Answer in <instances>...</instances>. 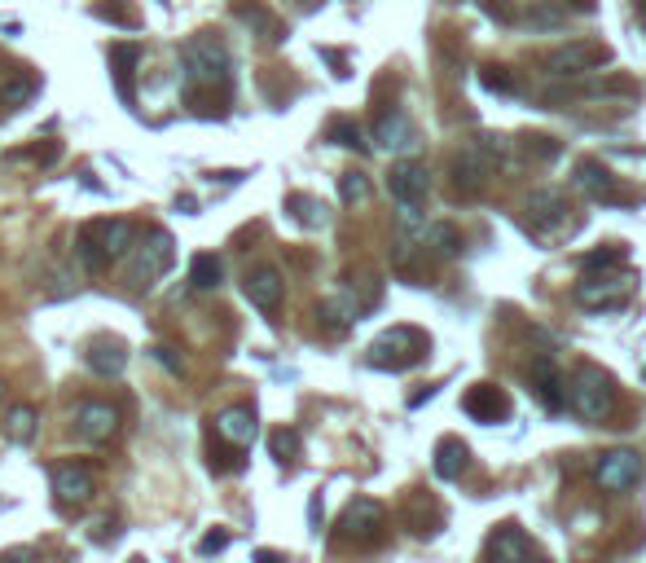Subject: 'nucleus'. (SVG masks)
Masks as SVG:
<instances>
[{
  "label": "nucleus",
  "instance_id": "f257e3e1",
  "mask_svg": "<svg viewBox=\"0 0 646 563\" xmlns=\"http://www.w3.org/2000/svg\"><path fill=\"white\" fill-rule=\"evenodd\" d=\"M229 49L216 36H189L181 44V80H185V97L198 93H216L229 84Z\"/></svg>",
  "mask_w": 646,
  "mask_h": 563
},
{
  "label": "nucleus",
  "instance_id": "f03ea898",
  "mask_svg": "<svg viewBox=\"0 0 646 563\" xmlns=\"http://www.w3.org/2000/svg\"><path fill=\"white\" fill-rule=\"evenodd\" d=\"M124 260H128V282L137 286V291H150V286L159 282L167 269H172L176 242H172L167 229H150L146 238H137V247H132Z\"/></svg>",
  "mask_w": 646,
  "mask_h": 563
},
{
  "label": "nucleus",
  "instance_id": "7ed1b4c3",
  "mask_svg": "<svg viewBox=\"0 0 646 563\" xmlns=\"http://www.w3.org/2000/svg\"><path fill=\"white\" fill-rule=\"evenodd\" d=\"M567 405L585 418V423H603L616 410V388L598 366H581L567 383Z\"/></svg>",
  "mask_w": 646,
  "mask_h": 563
},
{
  "label": "nucleus",
  "instance_id": "20e7f679",
  "mask_svg": "<svg viewBox=\"0 0 646 563\" xmlns=\"http://www.w3.org/2000/svg\"><path fill=\"white\" fill-rule=\"evenodd\" d=\"M422 348H427V339H422L418 330L396 326V330H387V335H378L370 344V366L374 370H409V366H418V361L427 357Z\"/></svg>",
  "mask_w": 646,
  "mask_h": 563
},
{
  "label": "nucleus",
  "instance_id": "39448f33",
  "mask_svg": "<svg viewBox=\"0 0 646 563\" xmlns=\"http://www.w3.org/2000/svg\"><path fill=\"white\" fill-rule=\"evenodd\" d=\"M523 212H528V229L537 238H559L572 225V207H567V198L559 190H532Z\"/></svg>",
  "mask_w": 646,
  "mask_h": 563
},
{
  "label": "nucleus",
  "instance_id": "423d86ee",
  "mask_svg": "<svg viewBox=\"0 0 646 563\" xmlns=\"http://www.w3.org/2000/svg\"><path fill=\"white\" fill-rule=\"evenodd\" d=\"M611 62V49L607 44H563V49L545 53V71L559 75V80H572V75H585V71H598V66Z\"/></svg>",
  "mask_w": 646,
  "mask_h": 563
},
{
  "label": "nucleus",
  "instance_id": "0eeeda50",
  "mask_svg": "<svg viewBox=\"0 0 646 563\" xmlns=\"http://www.w3.org/2000/svg\"><path fill=\"white\" fill-rule=\"evenodd\" d=\"M642 480V458L633 449H607L594 467V484L603 493H629Z\"/></svg>",
  "mask_w": 646,
  "mask_h": 563
},
{
  "label": "nucleus",
  "instance_id": "6e6552de",
  "mask_svg": "<svg viewBox=\"0 0 646 563\" xmlns=\"http://www.w3.org/2000/svg\"><path fill=\"white\" fill-rule=\"evenodd\" d=\"M449 176H453V190H458L462 198L484 194L488 176H493V163H488V154L480 150V141H471V146H462L458 154H453Z\"/></svg>",
  "mask_w": 646,
  "mask_h": 563
},
{
  "label": "nucleus",
  "instance_id": "1a4fd4ad",
  "mask_svg": "<svg viewBox=\"0 0 646 563\" xmlns=\"http://www.w3.org/2000/svg\"><path fill=\"white\" fill-rule=\"evenodd\" d=\"M84 234L97 242V251H102V256H106L110 264L124 260L128 251L137 247V238H141V234H137V225H132V220H119V216H115V220H88Z\"/></svg>",
  "mask_w": 646,
  "mask_h": 563
},
{
  "label": "nucleus",
  "instance_id": "9d476101",
  "mask_svg": "<svg viewBox=\"0 0 646 563\" xmlns=\"http://www.w3.org/2000/svg\"><path fill=\"white\" fill-rule=\"evenodd\" d=\"M242 295H247V304L260 308V313H277L286 300V278L273 264H255L247 278H242Z\"/></svg>",
  "mask_w": 646,
  "mask_h": 563
},
{
  "label": "nucleus",
  "instance_id": "9b49d317",
  "mask_svg": "<svg viewBox=\"0 0 646 563\" xmlns=\"http://www.w3.org/2000/svg\"><path fill=\"white\" fill-rule=\"evenodd\" d=\"M378 528H383V506L374 498H356V502H348V511H343V520H339V537L343 542H356V546H370V542H378Z\"/></svg>",
  "mask_w": 646,
  "mask_h": 563
},
{
  "label": "nucleus",
  "instance_id": "f8f14e48",
  "mask_svg": "<svg viewBox=\"0 0 646 563\" xmlns=\"http://www.w3.org/2000/svg\"><path fill=\"white\" fill-rule=\"evenodd\" d=\"M633 295V282L620 278V273H589V278L576 286V300H581L585 308H620Z\"/></svg>",
  "mask_w": 646,
  "mask_h": 563
},
{
  "label": "nucleus",
  "instance_id": "ddd939ff",
  "mask_svg": "<svg viewBox=\"0 0 646 563\" xmlns=\"http://www.w3.org/2000/svg\"><path fill=\"white\" fill-rule=\"evenodd\" d=\"M75 436L88 440V445L115 440L119 436V410L106 401H80V410H75Z\"/></svg>",
  "mask_w": 646,
  "mask_h": 563
},
{
  "label": "nucleus",
  "instance_id": "4468645a",
  "mask_svg": "<svg viewBox=\"0 0 646 563\" xmlns=\"http://www.w3.org/2000/svg\"><path fill=\"white\" fill-rule=\"evenodd\" d=\"M387 190H392L396 203H409V207H422V198L431 194V172L422 168V163H396L392 172H387Z\"/></svg>",
  "mask_w": 646,
  "mask_h": 563
},
{
  "label": "nucleus",
  "instance_id": "2eb2a0df",
  "mask_svg": "<svg viewBox=\"0 0 646 563\" xmlns=\"http://www.w3.org/2000/svg\"><path fill=\"white\" fill-rule=\"evenodd\" d=\"M53 493L66 506H84L97 493V480L84 462H62V467H53Z\"/></svg>",
  "mask_w": 646,
  "mask_h": 563
},
{
  "label": "nucleus",
  "instance_id": "dca6fc26",
  "mask_svg": "<svg viewBox=\"0 0 646 563\" xmlns=\"http://www.w3.org/2000/svg\"><path fill=\"white\" fill-rule=\"evenodd\" d=\"M528 555H532V537H528V528H519V524H497L484 546L488 563H523Z\"/></svg>",
  "mask_w": 646,
  "mask_h": 563
},
{
  "label": "nucleus",
  "instance_id": "f3484780",
  "mask_svg": "<svg viewBox=\"0 0 646 563\" xmlns=\"http://www.w3.org/2000/svg\"><path fill=\"white\" fill-rule=\"evenodd\" d=\"M528 379H532V392H537V401L550 414H559L563 405H567V383L559 379V370H554L550 357H532L528 361Z\"/></svg>",
  "mask_w": 646,
  "mask_h": 563
},
{
  "label": "nucleus",
  "instance_id": "a211bd4d",
  "mask_svg": "<svg viewBox=\"0 0 646 563\" xmlns=\"http://www.w3.org/2000/svg\"><path fill=\"white\" fill-rule=\"evenodd\" d=\"M84 366L93 374H102V379H119V374L128 370V344L124 339H110V335L93 339L84 352Z\"/></svg>",
  "mask_w": 646,
  "mask_h": 563
},
{
  "label": "nucleus",
  "instance_id": "6ab92c4d",
  "mask_svg": "<svg viewBox=\"0 0 646 563\" xmlns=\"http://www.w3.org/2000/svg\"><path fill=\"white\" fill-rule=\"evenodd\" d=\"M374 146L378 150H414L418 137H414V124H409L405 110H383V115L374 119Z\"/></svg>",
  "mask_w": 646,
  "mask_h": 563
},
{
  "label": "nucleus",
  "instance_id": "aec40b11",
  "mask_svg": "<svg viewBox=\"0 0 646 563\" xmlns=\"http://www.w3.org/2000/svg\"><path fill=\"white\" fill-rule=\"evenodd\" d=\"M462 410L471 418H480V423H501V418L510 414V401L497 383H475V388H466V396H462Z\"/></svg>",
  "mask_w": 646,
  "mask_h": 563
},
{
  "label": "nucleus",
  "instance_id": "412c9836",
  "mask_svg": "<svg viewBox=\"0 0 646 563\" xmlns=\"http://www.w3.org/2000/svg\"><path fill=\"white\" fill-rule=\"evenodd\" d=\"M576 190L594 203H616L620 190H616V176H611L598 159H581L576 163Z\"/></svg>",
  "mask_w": 646,
  "mask_h": 563
},
{
  "label": "nucleus",
  "instance_id": "4be33fe9",
  "mask_svg": "<svg viewBox=\"0 0 646 563\" xmlns=\"http://www.w3.org/2000/svg\"><path fill=\"white\" fill-rule=\"evenodd\" d=\"M216 432H220V440H229V445L247 449L255 440V432H260V423H255L251 405H229V410L216 418Z\"/></svg>",
  "mask_w": 646,
  "mask_h": 563
},
{
  "label": "nucleus",
  "instance_id": "5701e85b",
  "mask_svg": "<svg viewBox=\"0 0 646 563\" xmlns=\"http://www.w3.org/2000/svg\"><path fill=\"white\" fill-rule=\"evenodd\" d=\"M466 467H471V449H466V440L444 436L436 445V476L440 480H462Z\"/></svg>",
  "mask_w": 646,
  "mask_h": 563
},
{
  "label": "nucleus",
  "instance_id": "b1692460",
  "mask_svg": "<svg viewBox=\"0 0 646 563\" xmlns=\"http://www.w3.org/2000/svg\"><path fill=\"white\" fill-rule=\"evenodd\" d=\"M233 14H238V22H247V27L255 31V36H264V40H282V22H277L269 9L260 5V0H233Z\"/></svg>",
  "mask_w": 646,
  "mask_h": 563
},
{
  "label": "nucleus",
  "instance_id": "393cba45",
  "mask_svg": "<svg viewBox=\"0 0 646 563\" xmlns=\"http://www.w3.org/2000/svg\"><path fill=\"white\" fill-rule=\"evenodd\" d=\"M36 432H40L36 405H14V410L5 414V440H9V445H31Z\"/></svg>",
  "mask_w": 646,
  "mask_h": 563
},
{
  "label": "nucleus",
  "instance_id": "a878e982",
  "mask_svg": "<svg viewBox=\"0 0 646 563\" xmlns=\"http://www.w3.org/2000/svg\"><path fill=\"white\" fill-rule=\"evenodd\" d=\"M220 282H225V260L211 256V251H198V256L189 260V286H194V291H216Z\"/></svg>",
  "mask_w": 646,
  "mask_h": 563
},
{
  "label": "nucleus",
  "instance_id": "bb28decb",
  "mask_svg": "<svg viewBox=\"0 0 646 563\" xmlns=\"http://www.w3.org/2000/svg\"><path fill=\"white\" fill-rule=\"evenodd\" d=\"M317 322L326 326L330 335H348V330H352V322H361V317L352 313V304L343 300V295H334V300H326V304L317 308Z\"/></svg>",
  "mask_w": 646,
  "mask_h": 563
},
{
  "label": "nucleus",
  "instance_id": "cd10ccee",
  "mask_svg": "<svg viewBox=\"0 0 646 563\" xmlns=\"http://www.w3.org/2000/svg\"><path fill=\"white\" fill-rule=\"evenodd\" d=\"M286 212H291L299 225H308V229H326L330 225L326 203H317V198H308V194H291V198H286Z\"/></svg>",
  "mask_w": 646,
  "mask_h": 563
},
{
  "label": "nucleus",
  "instance_id": "c85d7f7f",
  "mask_svg": "<svg viewBox=\"0 0 646 563\" xmlns=\"http://www.w3.org/2000/svg\"><path fill=\"white\" fill-rule=\"evenodd\" d=\"M36 93H40L36 75H14V80L0 84V102H5V110H22Z\"/></svg>",
  "mask_w": 646,
  "mask_h": 563
},
{
  "label": "nucleus",
  "instance_id": "c756f323",
  "mask_svg": "<svg viewBox=\"0 0 646 563\" xmlns=\"http://www.w3.org/2000/svg\"><path fill=\"white\" fill-rule=\"evenodd\" d=\"M141 62V49L137 44H115L110 49V66H115V80H119V93L128 97V75H132V66Z\"/></svg>",
  "mask_w": 646,
  "mask_h": 563
},
{
  "label": "nucleus",
  "instance_id": "7c9ffc66",
  "mask_svg": "<svg viewBox=\"0 0 646 563\" xmlns=\"http://www.w3.org/2000/svg\"><path fill=\"white\" fill-rule=\"evenodd\" d=\"M370 190H374V185H370V176H365V172H343L339 176V198L348 207H361L365 198H370Z\"/></svg>",
  "mask_w": 646,
  "mask_h": 563
},
{
  "label": "nucleus",
  "instance_id": "2f4dec72",
  "mask_svg": "<svg viewBox=\"0 0 646 563\" xmlns=\"http://www.w3.org/2000/svg\"><path fill=\"white\" fill-rule=\"evenodd\" d=\"M71 251H75V260H80V269H84V273H102L106 264H110V260L102 256V251H97V242L84 234V229L75 234V247H71Z\"/></svg>",
  "mask_w": 646,
  "mask_h": 563
},
{
  "label": "nucleus",
  "instance_id": "473e14b6",
  "mask_svg": "<svg viewBox=\"0 0 646 563\" xmlns=\"http://www.w3.org/2000/svg\"><path fill=\"white\" fill-rule=\"evenodd\" d=\"M620 264H625V247L607 242V247H598L585 256V273H607V269H620Z\"/></svg>",
  "mask_w": 646,
  "mask_h": 563
},
{
  "label": "nucleus",
  "instance_id": "72a5a7b5",
  "mask_svg": "<svg viewBox=\"0 0 646 563\" xmlns=\"http://www.w3.org/2000/svg\"><path fill=\"white\" fill-rule=\"evenodd\" d=\"M326 137L334 141V146H343V150H365V137H361V128H356L352 119H334Z\"/></svg>",
  "mask_w": 646,
  "mask_h": 563
},
{
  "label": "nucleus",
  "instance_id": "f704fd0d",
  "mask_svg": "<svg viewBox=\"0 0 646 563\" xmlns=\"http://www.w3.org/2000/svg\"><path fill=\"white\" fill-rule=\"evenodd\" d=\"M269 454H273L277 462L299 458V432H291V427H277V432L269 436Z\"/></svg>",
  "mask_w": 646,
  "mask_h": 563
},
{
  "label": "nucleus",
  "instance_id": "c9c22d12",
  "mask_svg": "<svg viewBox=\"0 0 646 563\" xmlns=\"http://www.w3.org/2000/svg\"><path fill=\"white\" fill-rule=\"evenodd\" d=\"M480 84L493 88V93H506V97L519 93V80H515V75H506L501 66H484V71H480Z\"/></svg>",
  "mask_w": 646,
  "mask_h": 563
},
{
  "label": "nucleus",
  "instance_id": "e433bc0d",
  "mask_svg": "<svg viewBox=\"0 0 646 563\" xmlns=\"http://www.w3.org/2000/svg\"><path fill=\"white\" fill-rule=\"evenodd\" d=\"M150 357H154V361H159V366H163V370H172V374H176V379H181V374H185V361H181V357H176V352H172V348H163V344H154V348H150Z\"/></svg>",
  "mask_w": 646,
  "mask_h": 563
},
{
  "label": "nucleus",
  "instance_id": "4c0bfd02",
  "mask_svg": "<svg viewBox=\"0 0 646 563\" xmlns=\"http://www.w3.org/2000/svg\"><path fill=\"white\" fill-rule=\"evenodd\" d=\"M225 546H229V533L225 528H216V533H207L203 542H198V555H220Z\"/></svg>",
  "mask_w": 646,
  "mask_h": 563
},
{
  "label": "nucleus",
  "instance_id": "58836bf2",
  "mask_svg": "<svg viewBox=\"0 0 646 563\" xmlns=\"http://www.w3.org/2000/svg\"><path fill=\"white\" fill-rule=\"evenodd\" d=\"M0 563H36V550H31V546H14V550H5V555H0Z\"/></svg>",
  "mask_w": 646,
  "mask_h": 563
},
{
  "label": "nucleus",
  "instance_id": "ea45409f",
  "mask_svg": "<svg viewBox=\"0 0 646 563\" xmlns=\"http://www.w3.org/2000/svg\"><path fill=\"white\" fill-rule=\"evenodd\" d=\"M308 520H313V533H321V493H313V502H308Z\"/></svg>",
  "mask_w": 646,
  "mask_h": 563
},
{
  "label": "nucleus",
  "instance_id": "a19ab883",
  "mask_svg": "<svg viewBox=\"0 0 646 563\" xmlns=\"http://www.w3.org/2000/svg\"><path fill=\"white\" fill-rule=\"evenodd\" d=\"M176 212H185V216H198V203H194V198H189V194H181V198H176Z\"/></svg>",
  "mask_w": 646,
  "mask_h": 563
},
{
  "label": "nucleus",
  "instance_id": "79ce46f5",
  "mask_svg": "<svg viewBox=\"0 0 646 563\" xmlns=\"http://www.w3.org/2000/svg\"><path fill=\"white\" fill-rule=\"evenodd\" d=\"M255 563H286V555H277V550H255Z\"/></svg>",
  "mask_w": 646,
  "mask_h": 563
},
{
  "label": "nucleus",
  "instance_id": "37998d69",
  "mask_svg": "<svg viewBox=\"0 0 646 563\" xmlns=\"http://www.w3.org/2000/svg\"><path fill=\"white\" fill-rule=\"evenodd\" d=\"M523 563H550V559H537V555H528V559H523Z\"/></svg>",
  "mask_w": 646,
  "mask_h": 563
},
{
  "label": "nucleus",
  "instance_id": "c03bdc74",
  "mask_svg": "<svg viewBox=\"0 0 646 563\" xmlns=\"http://www.w3.org/2000/svg\"><path fill=\"white\" fill-rule=\"evenodd\" d=\"M0 396H5V379H0Z\"/></svg>",
  "mask_w": 646,
  "mask_h": 563
}]
</instances>
